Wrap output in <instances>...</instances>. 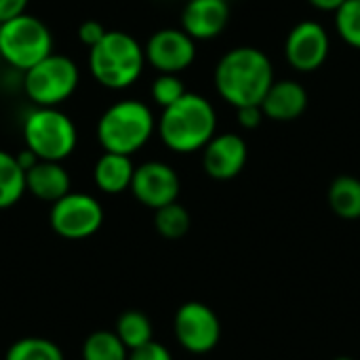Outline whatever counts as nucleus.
I'll use <instances>...</instances> for the list:
<instances>
[{
    "label": "nucleus",
    "instance_id": "6e6552de",
    "mask_svg": "<svg viewBox=\"0 0 360 360\" xmlns=\"http://www.w3.org/2000/svg\"><path fill=\"white\" fill-rule=\"evenodd\" d=\"M49 221L57 236L65 240H82L99 232L103 224V207L91 194L68 192L51 205Z\"/></svg>",
    "mask_w": 360,
    "mask_h": 360
},
{
    "label": "nucleus",
    "instance_id": "9b49d317",
    "mask_svg": "<svg viewBox=\"0 0 360 360\" xmlns=\"http://www.w3.org/2000/svg\"><path fill=\"white\" fill-rule=\"evenodd\" d=\"M143 55L158 74H179L194 63L196 40L181 27H162L150 36Z\"/></svg>",
    "mask_w": 360,
    "mask_h": 360
},
{
    "label": "nucleus",
    "instance_id": "2f4dec72",
    "mask_svg": "<svg viewBox=\"0 0 360 360\" xmlns=\"http://www.w3.org/2000/svg\"><path fill=\"white\" fill-rule=\"evenodd\" d=\"M333 360H354L352 356H338V359H333Z\"/></svg>",
    "mask_w": 360,
    "mask_h": 360
},
{
    "label": "nucleus",
    "instance_id": "a878e982",
    "mask_svg": "<svg viewBox=\"0 0 360 360\" xmlns=\"http://www.w3.org/2000/svg\"><path fill=\"white\" fill-rule=\"evenodd\" d=\"M127 360H173V356L167 346L152 340L150 344H146L137 350H131Z\"/></svg>",
    "mask_w": 360,
    "mask_h": 360
},
{
    "label": "nucleus",
    "instance_id": "393cba45",
    "mask_svg": "<svg viewBox=\"0 0 360 360\" xmlns=\"http://www.w3.org/2000/svg\"><path fill=\"white\" fill-rule=\"evenodd\" d=\"M186 93V84L179 78V74H158L156 80L152 82V97L162 110L181 99Z\"/></svg>",
    "mask_w": 360,
    "mask_h": 360
},
{
    "label": "nucleus",
    "instance_id": "39448f33",
    "mask_svg": "<svg viewBox=\"0 0 360 360\" xmlns=\"http://www.w3.org/2000/svg\"><path fill=\"white\" fill-rule=\"evenodd\" d=\"M23 141L38 160L61 162L76 150L78 131L61 110L36 105L23 120Z\"/></svg>",
    "mask_w": 360,
    "mask_h": 360
},
{
    "label": "nucleus",
    "instance_id": "f03ea898",
    "mask_svg": "<svg viewBox=\"0 0 360 360\" xmlns=\"http://www.w3.org/2000/svg\"><path fill=\"white\" fill-rule=\"evenodd\" d=\"M156 129L169 150L177 154H192L202 150L217 133V114L207 97L186 93L162 110Z\"/></svg>",
    "mask_w": 360,
    "mask_h": 360
},
{
    "label": "nucleus",
    "instance_id": "c85d7f7f",
    "mask_svg": "<svg viewBox=\"0 0 360 360\" xmlns=\"http://www.w3.org/2000/svg\"><path fill=\"white\" fill-rule=\"evenodd\" d=\"M27 0H0V23L25 13Z\"/></svg>",
    "mask_w": 360,
    "mask_h": 360
},
{
    "label": "nucleus",
    "instance_id": "1a4fd4ad",
    "mask_svg": "<svg viewBox=\"0 0 360 360\" xmlns=\"http://www.w3.org/2000/svg\"><path fill=\"white\" fill-rule=\"evenodd\" d=\"M177 344L190 354H209L221 340V321L213 308L202 302H186L173 319Z\"/></svg>",
    "mask_w": 360,
    "mask_h": 360
},
{
    "label": "nucleus",
    "instance_id": "412c9836",
    "mask_svg": "<svg viewBox=\"0 0 360 360\" xmlns=\"http://www.w3.org/2000/svg\"><path fill=\"white\" fill-rule=\"evenodd\" d=\"M129 350L114 331H93L82 344V360H127Z\"/></svg>",
    "mask_w": 360,
    "mask_h": 360
},
{
    "label": "nucleus",
    "instance_id": "a211bd4d",
    "mask_svg": "<svg viewBox=\"0 0 360 360\" xmlns=\"http://www.w3.org/2000/svg\"><path fill=\"white\" fill-rule=\"evenodd\" d=\"M327 202L331 211L346 221L360 219V179L354 175H340L329 184Z\"/></svg>",
    "mask_w": 360,
    "mask_h": 360
},
{
    "label": "nucleus",
    "instance_id": "4be33fe9",
    "mask_svg": "<svg viewBox=\"0 0 360 360\" xmlns=\"http://www.w3.org/2000/svg\"><path fill=\"white\" fill-rule=\"evenodd\" d=\"M192 219L184 205L177 200L154 211V228L167 240H179L190 232Z\"/></svg>",
    "mask_w": 360,
    "mask_h": 360
},
{
    "label": "nucleus",
    "instance_id": "7c9ffc66",
    "mask_svg": "<svg viewBox=\"0 0 360 360\" xmlns=\"http://www.w3.org/2000/svg\"><path fill=\"white\" fill-rule=\"evenodd\" d=\"M15 156H17V162L21 165V169H23V171H27L30 167H34V165L38 162L36 154H34V152H30L27 148H25V150H21V152H19V154H15Z\"/></svg>",
    "mask_w": 360,
    "mask_h": 360
},
{
    "label": "nucleus",
    "instance_id": "ddd939ff",
    "mask_svg": "<svg viewBox=\"0 0 360 360\" xmlns=\"http://www.w3.org/2000/svg\"><path fill=\"white\" fill-rule=\"evenodd\" d=\"M249 158V146L238 133H215L202 148V169L211 179L228 181L240 175Z\"/></svg>",
    "mask_w": 360,
    "mask_h": 360
},
{
    "label": "nucleus",
    "instance_id": "f8f14e48",
    "mask_svg": "<svg viewBox=\"0 0 360 360\" xmlns=\"http://www.w3.org/2000/svg\"><path fill=\"white\" fill-rule=\"evenodd\" d=\"M131 194L148 209L156 211L165 205H171L179 198L181 181L177 171L160 160H148L135 167Z\"/></svg>",
    "mask_w": 360,
    "mask_h": 360
},
{
    "label": "nucleus",
    "instance_id": "f257e3e1",
    "mask_svg": "<svg viewBox=\"0 0 360 360\" xmlns=\"http://www.w3.org/2000/svg\"><path fill=\"white\" fill-rule=\"evenodd\" d=\"M215 89L230 105H259L272 86L274 68L270 57L257 46H236L215 65Z\"/></svg>",
    "mask_w": 360,
    "mask_h": 360
},
{
    "label": "nucleus",
    "instance_id": "b1692460",
    "mask_svg": "<svg viewBox=\"0 0 360 360\" xmlns=\"http://www.w3.org/2000/svg\"><path fill=\"white\" fill-rule=\"evenodd\" d=\"M335 32L352 49H360V0H346L335 11Z\"/></svg>",
    "mask_w": 360,
    "mask_h": 360
},
{
    "label": "nucleus",
    "instance_id": "dca6fc26",
    "mask_svg": "<svg viewBox=\"0 0 360 360\" xmlns=\"http://www.w3.org/2000/svg\"><path fill=\"white\" fill-rule=\"evenodd\" d=\"M72 188L70 173L63 169L61 162L53 160H38L34 167L25 171V192L36 196L44 202H57L63 198Z\"/></svg>",
    "mask_w": 360,
    "mask_h": 360
},
{
    "label": "nucleus",
    "instance_id": "c756f323",
    "mask_svg": "<svg viewBox=\"0 0 360 360\" xmlns=\"http://www.w3.org/2000/svg\"><path fill=\"white\" fill-rule=\"evenodd\" d=\"M346 0H308L310 6H314L316 11H323V13H335Z\"/></svg>",
    "mask_w": 360,
    "mask_h": 360
},
{
    "label": "nucleus",
    "instance_id": "5701e85b",
    "mask_svg": "<svg viewBox=\"0 0 360 360\" xmlns=\"http://www.w3.org/2000/svg\"><path fill=\"white\" fill-rule=\"evenodd\" d=\"M4 360H63V352L46 338H21L8 346Z\"/></svg>",
    "mask_w": 360,
    "mask_h": 360
},
{
    "label": "nucleus",
    "instance_id": "20e7f679",
    "mask_svg": "<svg viewBox=\"0 0 360 360\" xmlns=\"http://www.w3.org/2000/svg\"><path fill=\"white\" fill-rule=\"evenodd\" d=\"M156 118L148 103L122 99L110 105L97 122V139L105 152L133 156L154 135Z\"/></svg>",
    "mask_w": 360,
    "mask_h": 360
},
{
    "label": "nucleus",
    "instance_id": "9d476101",
    "mask_svg": "<svg viewBox=\"0 0 360 360\" xmlns=\"http://www.w3.org/2000/svg\"><path fill=\"white\" fill-rule=\"evenodd\" d=\"M331 51L327 30L312 19L300 21L291 27L285 40V57L295 72L310 74L325 65Z\"/></svg>",
    "mask_w": 360,
    "mask_h": 360
},
{
    "label": "nucleus",
    "instance_id": "f3484780",
    "mask_svg": "<svg viewBox=\"0 0 360 360\" xmlns=\"http://www.w3.org/2000/svg\"><path fill=\"white\" fill-rule=\"evenodd\" d=\"M135 165L131 156L103 152L93 167V181L105 194H120L131 188Z\"/></svg>",
    "mask_w": 360,
    "mask_h": 360
},
{
    "label": "nucleus",
    "instance_id": "aec40b11",
    "mask_svg": "<svg viewBox=\"0 0 360 360\" xmlns=\"http://www.w3.org/2000/svg\"><path fill=\"white\" fill-rule=\"evenodd\" d=\"M25 194V171L17 156L0 150V211L11 209Z\"/></svg>",
    "mask_w": 360,
    "mask_h": 360
},
{
    "label": "nucleus",
    "instance_id": "6ab92c4d",
    "mask_svg": "<svg viewBox=\"0 0 360 360\" xmlns=\"http://www.w3.org/2000/svg\"><path fill=\"white\" fill-rule=\"evenodd\" d=\"M114 333L127 346V350H137L154 340V325L150 316L141 310H124L116 319Z\"/></svg>",
    "mask_w": 360,
    "mask_h": 360
},
{
    "label": "nucleus",
    "instance_id": "7ed1b4c3",
    "mask_svg": "<svg viewBox=\"0 0 360 360\" xmlns=\"http://www.w3.org/2000/svg\"><path fill=\"white\" fill-rule=\"evenodd\" d=\"M146 63L143 46L127 32H105L89 51V70L93 78L112 91L135 84Z\"/></svg>",
    "mask_w": 360,
    "mask_h": 360
},
{
    "label": "nucleus",
    "instance_id": "423d86ee",
    "mask_svg": "<svg viewBox=\"0 0 360 360\" xmlns=\"http://www.w3.org/2000/svg\"><path fill=\"white\" fill-rule=\"evenodd\" d=\"M53 53V34L44 21L21 13L0 23V57L25 72Z\"/></svg>",
    "mask_w": 360,
    "mask_h": 360
},
{
    "label": "nucleus",
    "instance_id": "0eeeda50",
    "mask_svg": "<svg viewBox=\"0 0 360 360\" xmlns=\"http://www.w3.org/2000/svg\"><path fill=\"white\" fill-rule=\"evenodd\" d=\"M80 82L78 65L65 57L51 53L34 68L23 72V91L34 105L57 108L70 99Z\"/></svg>",
    "mask_w": 360,
    "mask_h": 360
},
{
    "label": "nucleus",
    "instance_id": "bb28decb",
    "mask_svg": "<svg viewBox=\"0 0 360 360\" xmlns=\"http://www.w3.org/2000/svg\"><path fill=\"white\" fill-rule=\"evenodd\" d=\"M105 32H108V30H105L99 21L89 19V21L80 23V27H78V38H80L82 44H86V46L91 49V46H95V44L103 38Z\"/></svg>",
    "mask_w": 360,
    "mask_h": 360
},
{
    "label": "nucleus",
    "instance_id": "4468645a",
    "mask_svg": "<svg viewBox=\"0 0 360 360\" xmlns=\"http://www.w3.org/2000/svg\"><path fill=\"white\" fill-rule=\"evenodd\" d=\"M230 19L226 0H190L181 13V30L194 40L217 38Z\"/></svg>",
    "mask_w": 360,
    "mask_h": 360
},
{
    "label": "nucleus",
    "instance_id": "cd10ccee",
    "mask_svg": "<svg viewBox=\"0 0 360 360\" xmlns=\"http://www.w3.org/2000/svg\"><path fill=\"white\" fill-rule=\"evenodd\" d=\"M236 116H238V124L245 131L257 129L262 124V120L266 118L264 112H262V105H245V108H238L236 110Z\"/></svg>",
    "mask_w": 360,
    "mask_h": 360
},
{
    "label": "nucleus",
    "instance_id": "2eb2a0df",
    "mask_svg": "<svg viewBox=\"0 0 360 360\" xmlns=\"http://www.w3.org/2000/svg\"><path fill=\"white\" fill-rule=\"evenodd\" d=\"M259 105L268 120L293 122L308 108V91L304 89V84L291 78L274 80Z\"/></svg>",
    "mask_w": 360,
    "mask_h": 360
}]
</instances>
